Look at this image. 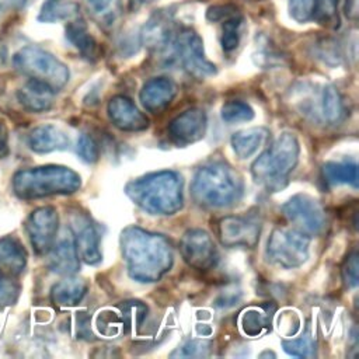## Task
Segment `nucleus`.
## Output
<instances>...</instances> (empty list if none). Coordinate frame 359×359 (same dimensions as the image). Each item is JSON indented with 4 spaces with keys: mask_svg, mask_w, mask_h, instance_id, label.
<instances>
[{
    "mask_svg": "<svg viewBox=\"0 0 359 359\" xmlns=\"http://www.w3.org/2000/svg\"><path fill=\"white\" fill-rule=\"evenodd\" d=\"M121 251L132 279L143 283L157 282L172 265L170 241L157 233L129 226L121 233Z\"/></svg>",
    "mask_w": 359,
    "mask_h": 359,
    "instance_id": "1",
    "label": "nucleus"
},
{
    "mask_svg": "<svg viewBox=\"0 0 359 359\" xmlns=\"http://www.w3.org/2000/svg\"><path fill=\"white\" fill-rule=\"evenodd\" d=\"M182 177L172 170L146 174L126 184V195L144 212L151 215H174L184 203Z\"/></svg>",
    "mask_w": 359,
    "mask_h": 359,
    "instance_id": "2",
    "label": "nucleus"
},
{
    "mask_svg": "<svg viewBox=\"0 0 359 359\" xmlns=\"http://www.w3.org/2000/svg\"><path fill=\"white\" fill-rule=\"evenodd\" d=\"M244 191L241 175L229 164L212 161L201 165L191 182L194 201L203 208L220 209L233 206Z\"/></svg>",
    "mask_w": 359,
    "mask_h": 359,
    "instance_id": "3",
    "label": "nucleus"
},
{
    "mask_svg": "<svg viewBox=\"0 0 359 359\" xmlns=\"http://www.w3.org/2000/svg\"><path fill=\"white\" fill-rule=\"evenodd\" d=\"M300 154V146L293 133L279 135L269 149L261 153L251 165L255 182L269 192L283 189L289 182V175L294 170Z\"/></svg>",
    "mask_w": 359,
    "mask_h": 359,
    "instance_id": "4",
    "label": "nucleus"
},
{
    "mask_svg": "<svg viewBox=\"0 0 359 359\" xmlns=\"http://www.w3.org/2000/svg\"><path fill=\"white\" fill-rule=\"evenodd\" d=\"M81 185L80 175L63 165H42L21 170L13 177V191L24 201L52 195H69Z\"/></svg>",
    "mask_w": 359,
    "mask_h": 359,
    "instance_id": "5",
    "label": "nucleus"
},
{
    "mask_svg": "<svg viewBox=\"0 0 359 359\" xmlns=\"http://www.w3.org/2000/svg\"><path fill=\"white\" fill-rule=\"evenodd\" d=\"M14 67L29 79L48 84L57 91L69 81V69L56 56L35 45L21 48L13 57Z\"/></svg>",
    "mask_w": 359,
    "mask_h": 359,
    "instance_id": "6",
    "label": "nucleus"
},
{
    "mask_svg": "<svg viewBox=\"0 0 359 359\" xmlns=\"http://www.w3.org/2000/svg\"><path fill=\"white\" fill-rule=\"evenodd\" d=\"M310 237L299 230L275 229L266 243V257L280 268L292 269L303 265L309 258Z\"/></svg>",
    "mask_w": 359,
    "mask_h": 359,
    "instance_id": "7",
    "label": "nucleus"
},
{
    "mask_svg": "<svg viewBox=\"0 0 359 359\" xmlns=\"http://www.w3.org/2000/svg\"><path fill=\"white\" fill-rule=\"evenodd\" d=\"M285 217L307 237L321 236L327 229V217L321 205L310 195H293L282 205Z\"/></svg>",
    "mask_w": 359,
    "mask_h": 359,
    "instance_id": "8",
    "label": "nucleus"
},
{
    "mask_svg": "<svg viewBox=\"0 0 359 359\" xmlns=\"http://www.w3.org/2000/svg\"><path fill=\"white\" fill-rule=\"evenodd\" d=\"M182 67L196 79L216 74V66L206 57L201 36L191 28H182L172 41Z\"/></svg>",
    "mask_w": 359,
    "mask_h": 359,
    "instance_id": "9",
    "label": "nucleus"
},
{
    "mask_svg": "<svg viewBox=\"0 0 359 359\" xmlns=\"http://www.w3.org/2000/svg\"><path fill=\"white\" fill-rule=\"evenodd\" d=\"M180 250L184 261L199 271L213 268L219 259L212 237L201 229H191L185 231L180 243Z\"/></svg>",
    "mask_w": 359,
    "mask_h": 359,
    "instance_id": "10",
    "label": "nucleus"
},
{
    "mask_svg": "<svg viewBox=\"0 0 359 359\" xmlns=\"http://www.w3.org/2000/svg\"><path fill=\"white\" fill-rule=\"evenodd\" d=\"M25 227L34 251L38 255L48 254L56 240L59 215L53 206H41L28 216Z\"/></svg>",
    "mask_w": 359,
    "mask_h": 359,
    "instance_id": "11",
    "label": "nucleus"
},
{
    "mask_svg": "<svg viewBox=\"0 0 359 359\" xmlns=\"http://www.w3.org/2000/svg\"><path fill=\"white\" fill-rule=\"evenodd\" d=\"M217 233L224 247L252 248L258 244L261 223L250 216H226L220 219Z\"/></svg>",
    "mask_w": 359,
    "mask_h": 359,
    "instance_id": "12",
    "label": "nucleus"
},
{
    "mask_svg": "<svg viewBox=\"0 0 359 359\" xmlns=\"http://www.w3.org/2000/svg\"><path fill=\"white\" fill-rule=\"evenodd\" d=\"M208 126L206 114L201 108H189L175 116L167 130L170 139L178 146H188L205 136Z\"/></svg>",
    "mask_w": 359,
    "mask_h": 359,
    "instance_id": "13",
    "label": "nucleus"
},
{
    "mask_svg": "<svg viewBox=\"0 0 359 359\" xmlns=\"http://www.w3.org/2000/svg\"><path fill=\"white\" fill-rule=\"evenodd\" d=\"M74 245L79 257L88 265H95L101 261L100 234L91 220L83 213H74L70 219Z\"/></svg>",
    "mask_w": 359,
    "mask_h": 359,
    "instance_id": "14",
    "label": "nucleus"
},
{
    "mask_svg": "<svg viewBox=\"0 0 359 359\" xmlns=\"http://www.w3.org/2000/svg\"><path fill=\"white\" fill-rule=\"evenodd\" d=\"M303 112L325 125H339L346 116L344 100L334 86H324L317 95V101L309 102Z\"/></svg>",
    "mask_w": 359,
    "mask_h": 359,
    "instance_id": "15",
    "label": "nucleus"
},
{
    "mask_svg": "<svg viewBox=\"0 0 359 359\" xmlns=\"http://www.w3.org/2000/svg\"><path fill=\"white\" fill-rule=\"evenodd\" d=\"M107 111L112 125L121 130L139 132L149 128V118L125 95L112 97Z\"/></svg>",
    "mask_w": 359,
    "mask_h": 359,
    "instance_id": "16",
    "label": "nucleus"
},
{
    "mask_svg": "<svg viewBox=\"0 0 359 359\" xmlns=\"http://www.w3.org/2000/svg\"><path fill=\"white\" fill-rule=\"evenodd\" d=\"M175 95L177 86L167 77H153L147 80L139 93L142 105L153 114H158L165 109Z\"/></svg>",
    "mask_w": 359,
    "mask_h": 359,
    "instance_id": "17",
    "label": "nucleus"
},
{
    "mask_svg": "<svg viewBox=\"0 0 359 359\" xmlns=\"http://www.w3.org/2000/svg\"><path fill=\"white\" fill-rule=\"evenodd\" d=\"M50 258H49V268L59 273L70 276L79 271V254L74 245L73 236L65 234L57 241L55 240L50 248Z\"/></svg>",
    "mask_w": 359,
    "mask_h": 359,
    "instance_id": "18",
    "label": "nucleus"
},
{
    "mask_svg": "<svg viewBox=\"0 0 359 359\" xmlns=\"http://www.w3.org/2000/svg\"><path fill=\"white\" fill-rule=\"evenodd\" d=\"M28 146L35 153H50L65 150L69 146L67 135L55 125H39L28 135Z\"/></svg>",
    "mask_w": 359,
    "mask_h": 359,
    "instance_id": "19",
    "label": "nucleus"
},
{
    "mask_svg": "<svg viewBox=\"0 0 359 359\" xmlns=\"http://www.w3.org/2000/svg\"><path fill=\"white\" fill-rule=\"evenodd\" d=\"M55 90L48 84L29 79L17 93L20 104L31 112L48 111L53 104Z\"/></svg>",
    "mask_w": 359,
    "mask_h": 359,
    "instance_id": "20",
    "label": "nucleus"
},
{
    "mask_svg": "<svg viewBox=\"0 0 359 359\" xmlns=\"http://www.w3.org/2000/svg\"><path fill=\"white\" fill-rule=\"evenodd\" d=\"M171 18L167 13L158 11L151 15L143 29V42L154 50L165 49L171 43Z\"/></svg>",
    "mask_w": 359,
    "mask_h": 359,
    "instance_id": "21",
    "label": "nucleus"
},
{
    "mask_svg": "<svg viewBox=\"0 0 359 359\" xmlns=\"http://www.w3.org/2000/svg\"><path fill=\"white\" fill-rule=\"evenodd\" d=\"M275 307L265 306H250L244 309L238 317V324L241 331L247 337H259L268 330H271L272 316Z\"/></svg>",
    "mask_w": 359,
    "mask_h": 359,
    "instance_id": "22",
    "label": "nucleus"
},
{
    "mask_svg": "<svg viewBox=\"0 0 359 359\" xmlns=\"http://www.w3.org/2000/svg\"><path fill=\"white\" fill-rule=\"evenodd\" d=\"M266 137L268 130L265 128H248L238 130L231 136V146L238 158L247 160L262 147Z\"/></svg>",
    "mask_w": 359,
    "mask_h": 359,
    "instance_id": "23",
    "label": "nucleus"
},
{
    "mask_svg": "<svg viewBox=\"0 0 359 359\" xmlns=\"http://www.w3.org/2000/svg\"><path fill=\"white\" fill-rule=\"evenodd\" d=\"M27 265V252L22 244L10 236L0 237V268L18 275Z\"/></svg>",
    "mask_w": 359,
    "mask_h": 359,
    "instance_id": "24",
    "label": "nucleus"
},
{
    "mask_svg": "<svg viewBox=\"0 0 359 359\" xmlns=\"http://www.w3.org/2000/svg\"><path fill=\"white\" fill-rule=\"evenodd\" d=\"M87 292V283L79 278H67L55 283L50 289V299L56 306L70 307L81 302Z\"/></svg>",
    "mask_w": 359,
    "mask_h": 359,
    "instance_id": "25",
    "label": "nucleus"
},
{
    "mask_svg": "<svg viewBox=\"0 0 359 359\" xmlns=\"http://www.w3.org/2000/svg\"><path fill=\"white\" fill-rule=\"evenodd\" d=\"M321 171L324 181L330 185L349 184L358 187V164L355 161H328Z\"/></svg>",
    "mask_w": 359,
    "mask_h": 359,
    "instance_id": "26",
    "label": "nucleus"
},
{
    "mask_svg": "<svg viewBox=\"0 0 359 359\" xmlns=\"http://www.w3.org/2000/svg\"><path fill=\"white\" fill-rule=\"evenodd\" d=\"M67 41L81 53L83 57L93 60L97 56V42L87 31L83 21H73L66 27Z\"/></svg>",
    "mask_w": 359,
    "mask_h": 359,
    "instance_id": "27",
    "label": "nucleus"
},
{
    "mask_svg": "<svg viewBox=\"0 0 359 359\" xmlns=\"http://www.w3.org/2000/svg\"><path fill=\"white\" fill-rule=\"evenodd\" d=\"M79 14V6L74 3H60L59 0H48L43 3L38 20L42 22H55L69 20Z\"/></svg>",
    "mask_w": 359,
    "mask_h": 359,
    "instance_id": "28",
    "label": "nucleus"
},
{
    "mask_svg": "<svg viewBox=\"0 0 359 359\" xmlns=\"http://www.w3.org/2000/svg\"><path fill=\"white\" fill-rule=\"evenodd\" d=\"M95 327L101 335L105 337H116L118 334L125 331L123 320L121 313L105 309L101 310L95 317Z\"/></svg>",
    "mask_w": 359,
    "mask_h": 359,
    "instance_id": "29",
    "label": "nucleus"
},
{
    "mask_svg": "<svg viewBox=\"0 0 359 359\" xmlns=\"http://www.w3.org/2000/svg\"><path fill=\"white\" fill-rule=\"evenodd\" d=\"M241 25H243V17L238 13L223 20L222 48L224 52H233L238 46L240 36H241Z\"/></svg>",
    "mask_w": 359,
    "mask_h": 359,
    "instance_id": "30",
    "label": "nucleus"
},
{
    "mask_svg": "<svg viewBox=\"0 0 359 359\" xmlns=\"http://www.w3.org/2000/svg\"><path fill=\"white\" fill-rule=\"evenodd\" d=\"M220 116L226 123L247 122L254 118V109L244 101H227L220 111Z\"/></svg>",
    "mask_w": 359,
    "mask_h": 359,
    "instance_id": "31",
    "label": "nucleus"
},
{
    "mask_svg": "<svg viewBox=\"0 0 359 359\" xmlns=\"http://www.w3.org/2000/svg\"><path fill=\"white\" fill-rule=\"evenodd\" d=\"M119 313L122 316L123 320V325H125V331L132 330L135 327H139L142 324V321L146 317L147 313V307L139 302V300H129L125 302L123 304L119 306Z\"/></svg>",
    "mask_w": 359,
    "mask_h": 359,
    "instance_id": "32",
    "label": "nucleus"
},
{
    "mask_svg": "<svg viewBox=\"0 0 359 359\" xmlns=\"http://www.w3.org/2000/svg\"><path fill=\"white\" fill-rule=\"evenodd\" d=\"M212 341L209 339H191L177 348L171 358H203L209 356L212 351Z\"/></svg>",
    "mask_w": 359,
    "mask_h": 359,
    "instance_id": "33",
    "label": "nucleus"
},
{
    "mask_svg": "<svg viewBox=\"0 0 359 359\" xmlns=\"http://www.w3.org/2000/svg\"><path fill=\"white\" fill-rule=\"evenodd\" d=\"M283 351L297 358H311L316 355V344L310 335H304L296 339H285L282 342Z\"/></svg>",
    "mask_w": 359,
    "mask_h": 359,
    "instance_id": "34",
    "label": "nucleus"
},
{
    "mask_svg": "<svg viewBox=\"0 0 359 359\" xmlns=\"http://www.w3.org/2000/svg\"><path fill=\"white\" fill-rule=\"evenodd\" d=\"M338 0H316V8L313 17L320 24H330L338 21Z\"/></svg>",
    "mask_w": 359,
    "mask_h": 359,
    "instance_id": "35",
    "label": "nucleus"
},
{
    "mask_svg": "<svg viewBox=\"0 0 359 359\" xmlns=\"http://www.w3.org/2000/svg\"><path fill=\"white\" fill-rule=\"evenodd\" d=\"M316 0H289V14L297 22H307L313 18Z\"/></svg>",
    "mask_w": 359,
    "mask_h": 359,
    "instance_id": "36",
    "label": "nucleus"
},
{
    "mask_svg": "<svg viewBox=\"0 0 359 359\" xmlns=\"http://www.w3.org/2000/svg\"><path fill=\"white\" fill-rule=\"evenodd\" d=\"M76 151L80 156V158L86 163H95L100 157L98 146L90 135H81L79 137Z\"/></svg>",
    "mask_w": 359,
    "mask_h": 359,
    "instance_id": "37",
    "label": "nucleus"
},
{
    "mask_svg": "<svg viewBox=\"0 0 359 359\" xmlns=\"http://www.w3.org/2000/svg\"><path fill=\"white\" fill-rule=\"evenodd\" d=\"M358 251L353 250L348 254L346 259L344 261V265H342V278H344V282L349 286V287H355L358 285V268H359V264H358Z\"/></svg>",
    "mask_w": 359,
    "mask_h": 359,
    "instance_id": "38",
    "label": "nucleus"
},
{
    "mask_svg": "<svg viewBox=\"0 0 359 359\" xmlns=\"http://www.w3.org/2000/svg\"><path fill=\"white\" fill-rule=\"evenodd\" d=\"M237 13L238 11L234 6H229V4H226V6H213L208 10L206 17H208V20L216 22V21H223V20H226V18H229V17L237 14Z\"/></svg>",
    "mask_w": 359,
    "mask_h": 359,
    "instance_id": "39",
    "label": "nucleus"
},
{
    "mask_svg": "<svg viewBox=\"0 0 359 359\" xmlns=\"http://www.w3.org/2000/svg\"><path fill=\"white\" fill-rule=\"evenodd\" d=\"M8 154V136L6 126L0 122V158Z\"/></svg>",
    "mask_w": 359,
    "mask_h": 359,
    "instance_id": "40",
    "label": "nucleus"
},
{
    "mask_svg": "<svg viewBox=\"0 0 359 359\" xmlns=\"http://www.w3.org/2000/svg\"><path fill=\"white\" fill-rule=\"evenodd\" d=\"M345 15L355 21L358 18V0H346L345 1Z\"/></svg>",
    "mask_w": 359,
    "mask_h": 359,
    "instance_id": "41",
    "label": "nucleus"
},
{
    "mask_svg": "<svg viewBox=\"0 0 359 359\" xmlns=\"http://www.w3.org/2000/svg\"><path fill=\"white\" fill-rule=\"evenodd\" d=\"M90 4H91V7L95 10V11H102V10H105L107 7H108V4H109V0H87Z\"/></svg>",
    "mask_w": 359,
    "mask_h": 359,
    "instance_id": "42",
    "label": "nucleus"
},
{
    "mask_svg": "<svg viewBox=\"0 0 359 359\" xmlns=\"http://www.w3.org/2000/svg\"><path fill=\"white\" fill-rule=\"evenodd\" d=\"M4 287H6V278H4L3 269L0 268V294H1V292L4 290Z\"/></svg>",
    "mask_w": 359,
    "mask_h": 359,
    "instance_id": "43",
    "label": "nucleus"
},
{
    "mask_svg": "<svg viewBox=\"0 0 359 359\" xmlns=\"http://www.w3.org/2000/svg\"><path fill=\"white\" fill-rule=\"evenodd\" d=\"M130 1H133V3H136V4H146V3H151V1H154V0H130Z\"/></svg>",
    "mask_w": 359,
    "mask_h": 359,
    "instance_id": "44",
    "label": "nucleus"
},
{
    "mask_svg": "<svg viewBox=\"0 0 359 359\" xmlns=\"http://www.w3.org/2000/svg\"><path fill=\"white\" fill-rule=\"evenodd\" d=\"M0 8H1V4H0Z\"/></svg>",
    "mask_w": 359,
    "mask_h": 359,
    "instance_id": "45",
    "label": "nucleus"
}]
</instances>
